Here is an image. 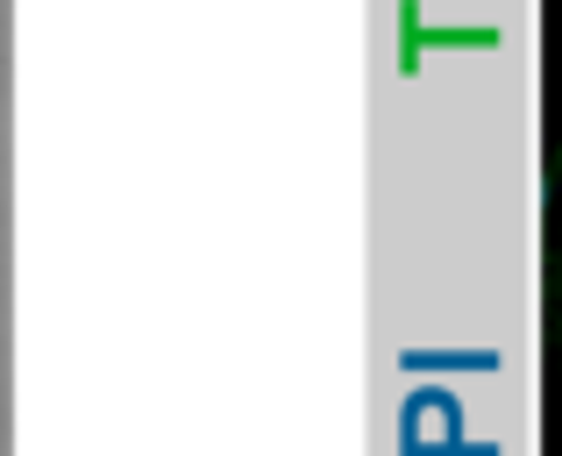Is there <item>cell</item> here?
<instances>
[]
</instances>
